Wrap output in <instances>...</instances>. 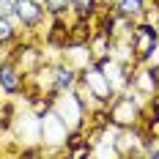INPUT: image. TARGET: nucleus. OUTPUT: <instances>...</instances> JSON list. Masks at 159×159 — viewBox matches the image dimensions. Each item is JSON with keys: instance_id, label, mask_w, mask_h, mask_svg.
I'll list each match as a JSON object with an SVG mask.
<instances>
[{"instance_id": "nucleus-1", "label": "nucleus", "mask_w": 159, "mask_h": 159, "mask_svg": "<svg viewBox=\"0 0 159 159\" xmlns=\"http://www.w3.org/2000/svg\"><path fill=\"white\" fill-rule=\"evenodd\" d=\"M107 121L110 126H140L145 121V99L140 93H134L132 88H124L110 99L107 104Z\"/></svg>"}, {"instance_id": "nucleus-11", "label": "nucleus", "mask_w": 159, "mask_h": 159, "mask_svg": "<svg viewBox=\"0 0 159 159\" xmlns=\"http://www.w3.org/2000/svg\"><path fill=\"white\" fill-rule=\"evenodd\" d=\"M102 3H104V6H112V3H118V0H102Z\"/></svg>"}, {"instance_id": "nucleus-5", "label": "nucleus", "mask_w": 159, "mask_h": 159, "mask_svg": "<svg viewBox=\"0 0 159 159\" xmlns=\"http://www.w3.org/2000/svg\"><path fill=\"white\" fill-rule=\"evenodd\" d=\"M80 82V69L69 63V61H58L52 66V93L61 96V93H71Z\"/></svg>"}, {"instance_id": "nucleus-3", "label": "nucleus", "mask_w": 159, "mask_h": 159, "mask_svg": "<svg viewBox=\"0 0 159 159\" xmlns=\"http://www.w3.org/2000/svg\"><path fill=\"white\" fill-rule=\"evenodd\" d=\"M47 8L41 0H14V22L25 30H39L47 19Z\"/></svg>"}, {"instance_id": "nucleus-4", "label": "nucleus", "mask_w": 159, "mask_h": 159, "mask_svg": "<svg viewBox=\"0 0 159 159\" xmlns=\"http://www.w3.org/2000/svg\"><path fill=\"white\" fill-rule=\"evenodd\" d=\"M25 71L11 61V58H3L0 61V91L6 96H16L25 91Z\"/></svg>"}, {"instance_id": "nucleus-9", "label": "nucleus", "mask_w": 159, "mask_h": 159, "mask_svg": "<svg viewBox=\"0 0 159 159\" xmlns=\"http://www.w3.org/2000/svg\"><path fill=\"white\" fill-rule=\"evenodd\" d=\"M16 39H19V25H16L11 16L0 14V49L11 47Z\"/></svg>"}, {"instance_id": "nucleus-10", "label": "nucleus", "mask_w": 159, "mask_h": 159, "mask_svg": "<svg viewBox=\"0 0 159 159\" xmlns=\"http://www.w3.org/2000/svg\"><path fill=\"white\" fill-rule=\"evenodd\" d=\"M49 16H66L69 14V0H41Z\"/></svg>"}, {"instance_id": "nucleus-2", "label": "nucleus", "mask_w": 159, "mask_h": 159, "mask_svg": "<svg viewBox=\"0 0 159 159\" xmlns=\"http://www.w3.org/2000/svg\"><path fill=\"white\" fill-rule=\"evenodd\" d=\"M159 44V28H154V22H134L132 36H129V47L134 55V63H154V49Z\"/></svg>"}, {"instance_id": "nucleus-7", "label": "nucleus", "mask_w": 159, "mask_h": 159, "mask_svg": "<svg viewBox=\"0 0 159 159\" xmlns=\"http://www.w3.org/2000/svg\"><path fill=\"white\" fill-rule=\"evenodd\" d=\"M112 11L124 19L140 22L148 14V0H118V3H112Z\"/></svg>"}, {"instance_id": "nucleus-6", "label": "nucleus", "mask_w": 159, "mask_h": 159, "mask_svg": "<svg viewBox=\"0 0 159 159\" xmlns=\"http://www.w3.org/2000/svg\"><path fill=\"white\" fill-rule=\"evenodd\" d=\"M66 132H69V126L61 121V115H55L52 110L41 115V143H44V145H47V143H52V145H63Z\"/></svg>"}, {"instance_id": "nucleus-8", "label": "nucleus", "mask_w": 159, "mask_h": 159, "mask_svg": "<svg viewBox=\"0 0 159 159\" xmlns=\"http://www.w3.org/2000/svg\"><path fill=\"white\" fill-rule=\"evenodd\" d=\"M99 8H104L102 0H69V11L80 19H93L99 14Z\"/></svg>"}]
</instances>
